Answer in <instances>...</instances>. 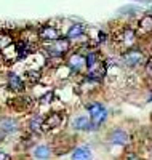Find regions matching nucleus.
Listing matches in <instances>:
<instances>
[{
  "instance_id": "1",
  "label": "nucleus",
  "mask_w": 152,
  "mask_h": 160,
  "mask_svg": "<svg viewBox=\"0 0 152 160\" xmlns=\"http://www.w3.org/2000/svg\"><path fill=\"white\" fill-rule=\"evenodd\" d=\"M88 112H90V117H91V120H90V128L91 130L99 128L104 123L106 117H107V111H106V108L101 102L88 104Z\"/></svg>"
},
{
  "instance_id": "2",
  "label": "nucleus",
  "mask_w": 152,
  "mask_h": 160,
  "mask_svg": "<svg viewBox=\"0 0 152 160\" xmlns=\"http://www.w3.org/2000/svg\"><path fill=\"white\" fill-rule=\"evenodd\" d=\"M71 48V43H69L67 38H56V40H51V42L45 47V50L48 51V55L53 58H63L66 53Z\"/></svg>"
},
{
  "instance_id": "3",
  "label": "nucleus",
  "mask_w": 152,
  "mask_h": 160,
  "mask_svg": "<svg viewBox=\"0 0 152 160\" xmlns=\"http://www.w3.org/2000/svg\"><path fill=\"white\" fill-rule=\"evenodd\" d=\"M143 61H144V53L139 48H128L123 53V62H125L128 68L139 66Z\"/></svg>"
},
{
  "instance_id": "4",
  "label": "nucleus",
  "mask_w": 152,
  "mask_h": 160,
  "mask_svg": "<svg viewBox=\"0 0 152 160\" xmlns=\"http://www.w3.org/2000/svg\"><path fill=\"white\" fill-rule=\"evenodd\" d=\"M61 122H63L61 114H59V112H53V114H50L47 118L42 120V131H43V130H45V131H50V130H53V128H58V127L61 125Z\"/></svg>"
},
{
  "instance_id": "5",
  "label": "nucleus",
  "mask_w": 152,
  "mask_h": 160,
  "mask_svg": "<svg viewBox=\"0 0 152 160\" xmlns=\"http://www.w3.org/2000/svg\"><path fill=\"white\" fill-rule=\"evenodd\" d=\"M15 131H18V122L10 117L0 118V133L2 135H13Z\"/></svg>"
},
{
  "instance_id": "6",
  "label": "nucleus",
  "mask_w": 152,
  "mask_h": 160,
  "mask_svg": "<svg viewBox=\"0 0 152 160\" xmlns=\"http://www.w3.org/2000/svg\"><path fill=\"white\" fill-rule=\"evenodd\" d=\"M38 37L42 40H45V42H51V40L59 38V32H58L56 28H53V26H43V28L38 31Z\"/></svg>"
},
{
  "instance_id": "7",
  "label": "nucleus",
  "mask_w": 152,
  "mask_h": 160,
  "mask_svg": "<svg viewBox=\"0 0 152 160\" xmlns=\"http://www.w3.org/2000/svg\"><path fill=\"white\" fill-rule=\"evenodd\" d=\"M67 68L71 71H74V72H80L85 68V58L82 55H72L67 61Z\"/></svg>"
},
{
  "instance_id": "8",
  "label": "nucleus",
  "mask_w": 152,
  "mask_h": 160,
  "mask_svg": "<svg viewBox=\"0 0 152 160\" xmlns=\"http://www.w3.org/2000/svg\"><path fill=\"white\" fill-rule=\"evenodd\" d=\"M8 87H10V90H13V91H23V90H24V80H23L18 74L10 72V74H8Z\"/></svg>"
},
{
  "instance_id": "9",
  "label": "nucleus",
  "mask_w": 152,
  "mask_h": 160,
  "mask_svg": "<svg viewBox=\"0 0 152 160\" xmlns=\"http://www.w3.org/2000/svg\"><path fill=\"white\" fill-rule=\"evenodd\" d=\"M110 142H114V144H127L130 141V136H128V133L127 131H123V130H114L112 133H110V136H109Z\"/></svg>"
},
{
  "instance_id": "10",
  "label": "nucleus",
  "mask_w": 152,
  "mask_h": 160,
  "mask_svg": "<svg viewBox=\"0 0 152 160\" xmlns=\"http://www.w3.org/2000/svg\"><path fill=\"white\" fill-rule=\"evenodd\" d=\"M72 128L77 131H87L90 130V118L85 115H79L72 120Z\"/></svg>"
},
{
  "instance_id": "11",
  "label": "nucleus",
  "mask_w": 152,
  "mask_h": 160,
  "mask_svg": "<svg viewBox=\"0 0 152 160\" xmlns=\"http://www.w3.org/2000/svg\"><path fill=\"white\" fill-rule=\"evenodd\" d=\"M120 38H122V43L123 47H127V48H131L136 42V34L131 31V29H125L122 34H120Z\"/></svg>"
},
{
  "instance_id": "12",
  "label": "nucleus",
  "mask_w": 152,
  "mask_h": 160,
  "mask_svg": "<svg viewBox=\"0 0 152 160\" xmlns=\"http://www.w3.org/2000/svg\"><path fill=\"white\" fill-rule=\"evenodd\" d=\"M139 32L143 35L152 34V16L150 15H146V16L141 18V21H139Z\"/></svg>"
},
{
  "instance_id": "13",
  "label": "nucleus",
  "mask_w": 152,
  "mask_h": 160,
  "mask_svg": "<svg viewBox=\"0 0 152 160\" xmlns=\"http://www.w3.org/2000/svg\"><path fill=\"white\" fill-rule=\"evenodd\" d=\"M84 32H85V28H84V26H82V24H74V26H71V29L67 31L66 38H67V40L79 38V37L84 35Z\"/></svg>"
},
{
  "instance_id": "14",
  "label": "nucleus",
  "mask_w": 152,
  "mask_h": 160,
  "mask_svg": "<svg viewBox=\"0 0 152 160\" xmlns=\"http://www.w3.org/2000/svg\"><path fill=\"white\" fill-rule=\"evenodd\" d=\"M50 155H51V151L48 146H37L34 149V157L38 160H48Z\"/></svg>"
},
{
  "instance_id": "15",
  "label": "nucleus",
  "mask_w": 152,
  "mask_h": 160,
  "mask_svg": "<svg viewBox=\"0 0 152 160\" xmlns=\"http://www.w3.org/2000/svg\"><path fill=\"white\" fill-rule=\"evenodd\" d=\"M91 158V151L87 148H77L72 152V160H90Z\"/></svg>"
},
{
  "instance_id": "16",
  "label": "nucleus",
  "mask_w": 152,
  "mask_h": 160,
  "mask_svg": "<svg viewBox=\"0 0 152 160\" xmlns=\"http://www.w3.org/2000/svg\"><path fill=\"white\" fill-rule=\"evenodd\" d=\"M101 61V55L98 51H90L88 55L85 56V68L87 69H90V68H93L94 64H98Z\"/></svg>"
},
{
  "instance_id": "17",
  "label": "nucleus",
  "mask_w": 152,
  "mask_h": 160,
  "mask_svg": "<svg viewBox=\"0 0 152 160\" xmlns=\"http://www.w3.org/2000/svg\"><path fill=\"white\" fill-rule=\"evenodd\" d=\"M42 117L40 115H34L31 120H29V128H31V131H34V133H40L42 131Z\"/></svg>"
},
{
  "instance_id": "18",
  "label": "nucleus",
  "mask_w": 152,
  "mask_h": 160,
  "mask_svg": "<svg viewBox=\"0 0 152 160\" xmlns=\"http://www.w3.org/2000/svg\"><path fill=\"white\" fill-rule=\"evenodd\" d=\"M10 43H13L11 37H10V35H7V34H0V50H3V48H5V47H8Z\"/></svg>"
},
{
  "instance_id": "19",
  "label": "nucleus",
  "mask_w": 152,
  "mask_h": 160,
  "mask_svg": "<svg viewBox=\"0 0 152 160\" xmlns=\"http://www.w3.org/2000/svg\"><path fill=\"white\" fill-rule=\"evenodd\" d=\"M146 74H147V75L152 78V58H150V59L146 62Z\"/></svg>"
},
{
  "instance_id": "20",
  "label": "nucleus",
  "mask_w": 152,
  "mask_h": 160,
  "mask_svg": "<svg viewBox=\"0 0 152 160\" xmlns=\"http://www.w3.org/2000/svg\"><path fill=\"white\" fill-rule=\"evenodd\" d=\"M51 96H53V93H47V95L42 96V99H40V104H47V102H50Z\"/></svg>"
},
{
  "instance_id": "21",
  "label": "nucleus",
  "mask_w": 152,
  "mask_h": 160,
  "mask_svg": "<svg viewBox=\"0 0 152 160\" xmlns=\"http://www.w3.org/2000/svg\"><path fill=\"white\" fill-rule=\"evenodd\" d=\"M0 160H10V155L5 151H2V149H0Z\"/></svg>"
},
{
  "instance_id": "22",
  "label": "nucleus",
  "mask_w": 152,
  "mask_h": 160,
  "mask_svg": "<svg viewBox=\"0 0 152 160\" xmlns=\"http://www.w3.org/2000/svg\"><path fill=\"white\" fill-rule=\"evenodd\" d=\"M128 160H139V158H138V157H136V155H133V154H131V155H130V157H128Z\"/></svg>"
},
{
  "instance_id": "23",
  "label": "nucleus",
  "mask_w": 152,
  "mask_h": 160,
  "mask_svg": "<svg viewBox=\"0 0 152 160\" xmlns=\"http://www.w3.org/2000/svg\"><path fill=\"white\" fill-rule=\"evenodd\" d=\"M139 2H150V0H139Z\"/></svg>"
},
{
  "instance_id": "24",
  "label": "nucleus",
  "mask_w": 152,
  "mask_h": 160,
  "mask_svg": "<svg viewBox=\"0 0 152 160\" xmlns=\"http://www.w3.org/2000/svg\"><path fill=\"white\" fill-rule=\"evenodd\" d=\"M150 157H152V152H150Z\"/></svg>"
}]
</instances>
